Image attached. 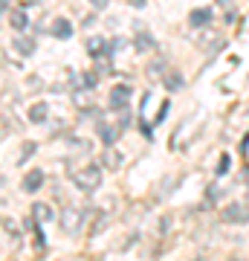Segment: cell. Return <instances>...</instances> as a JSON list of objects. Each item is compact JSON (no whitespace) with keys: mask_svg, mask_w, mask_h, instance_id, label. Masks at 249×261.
<instances>
[{"mask_svg":"<svg viewBox=\"0 0 249 261\" xmlns=\"http://www.w3.org/2000/svg\"><path fill=\"white\" fill-rule=\"evenodd\" d=\"M73 183L78 186V192H96V189L102 186V168L99 166H81L78 171L73 174Z\"/></svg>","mask_w":249,"mask_h":261,"instance_id":"6da1fadb","label":"cell"},{"mask_svg":"<svg viewBox=\"0 0 249 261\" xmlns=\"http://www.w3.org/2000/svg\"><path fill=\"white\" fill-rule=\"evenodd\" d=\"M81 224H84V212L81 209L67 206L64 212H61V229H64L67 235H75L78 229H81Z\"/></svg>","mask_w":249,"mask_h":261,"instance_id":"7a4b0ae2","label":"cell"},{"mask_svg":"<svg viewBox=\"0 0 249 261\" xmlns=\"http://www.w3.org/2000/svg\"><path fill=\"white\" fill-rule=\"evenodd\" d=\"M220 218L226 221V224H246L249 221V209L243 203H229L220 212Z\"/></svg>","mask_w":249,"mask_h":261,"instance_id":"3957f363","label":"cell"},{"mask_svg":"<svg viewBox=\"0 0 249 261\" xmlns=\"http://www.w3.org/2000/svg\"><path fill=\"white\" fill-rule=\"evenodd\" d=\"M113 41H107L104 35H93V38H87V53H90L93 58H99V56H110L113 53Z\"/></svg>","mask_w":249,"mask_h":261,"instance_id":"277c9868","label":"cell"},{"mask_svg":"<svg viewBox=\"0 0 249 261\" xmlns=\"http://www.w3.org/2000/svg\"><path fill=\"white\" fill-rule=\"evenodd\" d=\"M41 186H44V171H41V168L26 171V174H23V180H20V189H23V192H29V195H32V192H38Z\"/></svg>","mask_w":249,"mask_h":261,"instance_id":"5b68a950","label":"cell"},{"mask_svg":"<svg viewBox=\"0 0 249 261\" xmlns=\"http://www.w3.org/2000/svg\"><path fill=\"white\" fill-rule=\"evenodd\" d=\"M128 99H130V87L128 84H116V87H113L110 90V108L113 111H122V108H125V105H128Z\"/></svg>","mask_w":249,"mask_h":261,"instance_id":"8992f818","label":"cell"},{"mask_svg":"<svg viewBox=\"0 0 249 261\" xmlns=\"http://www.w3.org/2000/svg\"><path fill=\"white\" fill-rule=\"evenodd\" d=\"M6 20H9V27L15 29V32H26V27H29V18H26V12L23 9L6 12Z\"/></svg>","mask_w":249,"mask_h":261,"instance_id":"52a82bcc","label":"cell"},{"mask_svg":"<svg viewBox=\"0 0 249 261\" xmlns=\"http://www.w3.org/2000/svg\"><path fill=\"white\" fill-rule=\"evenodd\" d=\"M52 35H56L58 41H70V38H73V23L67 18H56L52 20Z\"/></svg>","mask_w":249,"mask_h":261,"instance_id":"ba28073f","label":"cell"},{"mask_svg":"<svg viewBox=\"0 0 249 261\" xmlns=\"http://www.w3.org/2000/svg\"><path fill=\"white\" fill-rule=\"evenodd\" d=\"M133 47H136L139 53H154V49H157V41H154V35H148L145 29H139V32H136V41H133Z\"/></svg>","mask_w":249,"mask_h":261,"instance_id":"9c48e42d","label":"cell"},{"mask_svg":"<svg viewBox=\"0 0 249 261\" xmlns=\"http://www.w3.org/2000/svg\"><path fill=\"white\" fill-rule=\"evenodd\" d=\"M122 128H125V125H113V122H104L102 128H99V134H102V140H104V145H113V142L119 140V134H122Z\"/></svg>","mask_w":249,"mask_h":261,"instance_id":"30bf717a","label":"cell"},{"mask_svg":"<svg viewBox=\"0 0 249 261\" xmlns=\"http://www.w3.org/2000/svg\"><path fill=\"white\" fill-rule=\"evenodd\" d=\"M49 119V105L46 102H35L32 108H29V122H35V125H41V122Z\"/></svg>","mask_w":249,"mask_h":261,"instance_id":"8fae6325","label":"cell"},{"mask_svg":"<svg viewBox=\"0 0 249 261\" xmlns=\"http://www.w3.org/2000/svg\"><path fill=\"white\" fill-rule=\"evenodd\" d=\"M32 221H35V224H49V221H52V206L49 203H35L32 206Z\"/></svg>","mask_w":249,"mask_h":261,"instance_id":"7c38bea8","label":"cell"},{"mask_svg":"<svg viewBox=\"0 0 249 261\" xmlns=\"http://www.w3.org/2000/svg\"><path fill=\"white\" fill-rule=\"evenodd\" d=\"M102 166H107V168H119L122 166V154L113 145H104V151H102Z\"/></svg>","mask_w":249,"mask_h":261,"instance_id":"4fadbf2b","label":"cell"},{"mask_svg":"<svg viewBox=\"0 0 249 261\" xmlns=\"http://www.w3.org/2000/svg\"><path fill=\"white\" fill-rule=\"evenodd\" d=\"M12 47L18 49L20 56H32L35 53V38H26V35H18L12 41Z\"/></svg>","mask_w":249,"mask_h":261,"instance_id":"5bb4252c","label":"cell"},{"mask_svg":"<svg viewBox=\"0 0 249 261\" xmlns=\"http://www.w3.org/2000/svg\"><path fill=\"white\" fill-rule=\"evenodd\" d=\"M188 20H191V27L203 29L206 23L212 20V12H209V9H194V12H191V18H188Z\"/></svg>","mask_w":249,"mask_h":261,"instance_id":"9a60e30c","label":"cell"},{"mask_svg":"<svg viewBox=\"0 0 249 261\" xmlns=\"http://www.w3.org/2000/svg\"><path fill=\"white\" fill-rule=\"evenodd\" d=\"M165 87L168 90H180L183 87V75L177 73V70H171V75H165Z\"/></svg>","mask_w":249,"mask_h":261,"instance_id":"2e32d148","label":"cell"},{"mask_svg":"<svg viewBox=\"0 0 249 261\" xmlns=\"http://www.w3.org/2000/svg\"><path fill=\"white\" fill-rule=\"evenodd\" d=\"M162 70H165V61H162V58H157L154 64H148V79H159V75H162Z\"/></svg>","mask_w":249,"mask_h":261,"instance_id":"e0dca14e","label":"cell"},{"mask_svg":"<svg viewBox=\"0 0 249 261\" xmlns=\"http://www.w3.org/2000/svg\"><path fill=\"white\" fill-rule=\"evenodd\" d=\"M96 82H99V70H87V73L81 75V84H84V87H96Z\"/></svg>","mask_w":249,"mask_h":261,"instance_id":"ac0fdd59","label":"cell"},{"mask_svg":"<svg viewBox=\"0 0 249 261\" xmlns=\"http://www.w3.org/2000/svg\"><path fill=\"white\" fill-rule=\"evenodd\" d=\"M214 171H217V174H226V171H229V154H223L220 163L214 166Z\"/></svg>","mask_w":249,"mask_h":261,"instance_id":"d6986e66","label":"cell"},{"mask_svg":"<svg viewBox=\"0 0 249 261\" xmlns=\"http://www.w3.org/2000/svg\"><path fill=\"white\" fill-rule=\"evenodd\" d=\"M93 6H96V9H104V6H107V0H90Z\"/></svg>","mask_w":249,"mask_h":261,"instance_id":"ffe728a7","label":"cell"},{"mask_svg":"<svg viewBox=\"0 0 249 261\" xmlns=\"http://www.w3.org/2000/svg\"><path fill=\"white\" fill-rule=\"evenodd\" d=\"M15 3H20V6H35L38 0H15Z\"/></svg>","mask_w":249,"mask_h":261,"instance_id":"44dd1931","label":"cell"},{"mask_svg":"<svg viewBox=\"0 0 249 261\" xmlns=\"http://www.w3.org/2000/svg\"><path fill=\"white\" fill-rule=\"evenodd\" d=\"M246 177H249V168H246Z\"/></svg>","mask_w":249,"mask_h":261,"instance_id":"7402d4cb","label":"cell"}]
</instances>
